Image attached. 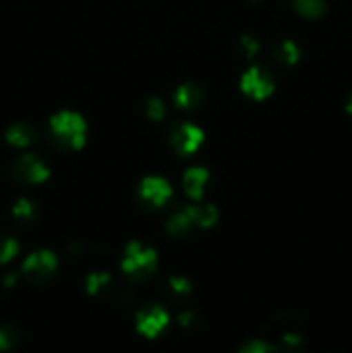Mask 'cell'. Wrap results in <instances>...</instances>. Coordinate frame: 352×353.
Masks as SVG:
<instances>
[{
  "mask_svg": "<svg viewBox=\"0 0 352 353\" xmlns=\"http://www.w3.org/2000/svg\"><path fill=\"white\" fill-rule=\"evenodd\" d=\"M12 214L17 221H21V223L30 224L38 217V207L35 205L31 200L21 199L17 200L16 205L12 207Z\"/></svg>",
  "mask_w": 352,
  "mask_h": 353,
  "instance_id": "9a60e30c",
  "label": "cell"
},
{
  "mask_svg": "<svg viewBox=\"0 0 352 353\" xmlns=\"http://www.w3.org/2000/svg\"><path fill=\"white\" fill-rule=\"evenodd\" d=\"M50 134L55 148L79 150L86 140V123L79 114L61 110L50 119Z\"/></svg>",
  "mask_w": 352,
  "mask_h": 353,
  "instance_id": "6da1fadb",
  "label": "cell"
},
{
  "mask_svg": "<svg viewBox=\"0 0 352 353\" xmlns=\"http://www.w3.org/2000/svg\"><path fill=\"white\" fill-rule=\"evenodd\" d=\"M173 102L182 110H195L206 102V90L200 83L186 81L175 90Z\"/></svg>",
  "mask_w": 352,
  "mask_h": 353,
  "instance_id": "9c48e42d",
  "label": "cell"
},
{
  "mask_svg": "<svg viewBox=\"0 0 352 353\" xmlns=\"http://www.w3.org/2000/svg\"><path fill=\"white\" fill-rule=\"evenodd\" d=\"M293 353H300V352H293Z\"/></svg>",
  "mask_w": 352,
  "mask_h": 353,
  "instance_id": "44dd1931",
  "label": "cell"
},
{
  "mask_svg": "<svg viewBox=\"0 0 352 353\" xmlns=\"http://www.w3.org/2000/svg\"><path fill=\"white\" fill-rule=\"evenodd\" d=\"M166 293L171 300L175 302H183L190 296L192 293V281H190L186 276L182 274H175L169 278L168 285H166Z\"/></svg>",
  "mask_w": 352,
  "mask_h": 353,
  "instance_id": "4fadbf2b",
  "label": "cell"
},
{
  "mask_svg": "<svg viewBox=\"0 0 352 353\" xmlns=\"http://www.w3.org/2000/svg\"><path fill=\"white\" fill-rule=\"evenodd\" d=\"M207 181H209V171L206 168H190L183 174V188L186 195L193 200H200L206 193Z\"/></svg>",
  "mask_w": 352,
  "mask_h": 353,
  "instance_id": "30bf717a",
  "label": "cell"
},
{
  "mask_svg": "<svg viewBox=\"0 0 352 353\" xmlns=\"http://www.w3.org/2000/svg\"><path fill=\"white\" fill-rule=\"evenodd\" d=\"M292 6L297 14H300L302 17H307V19H317L326 10L324 0H293Z\"/></svg>",
  "mask_w": 352,
  "mask_h": 353,
  "instance_id": "5bb4252c",
  "label": "cell"
},
{
  "mask_svg": "<svg viewBox=\"0 0 352 353\" xmlns=\"http://www.w3.org/2000/svg\"><path fill=\"white\" fill-rule=\"evenodd\" d=\"M238 86L247 99L254 100V102H264L275 93L276 83L268 69L261 68V65H251L240 76Z\"/></svg>",
  "mask_w": 352,
  "mask_h": 353,
  "instance_id": "277c9868",
  "label": "cell"
},
{
  "mask_svg": "<svg viewBox=\"0 0 352 353\" xmlns=\"http://www.w3.org/2000/svg\"><path fill=\"white\" fill-rule=\"evenodd\" d=\"M237 353H276V348L273 347L271 343H268L266 340H259V338H254V340H248L238 348Z\"/></svg>",
  "mask_w": 352,
  "mask_h": 353,
  "instance_id": "ac0fdd59",
  "label": "cell"
},
{
  "mask_svg": "<svg viewBox=\"0 0 352 353\" xmlns=\"http://www.w3.org/2000/svg\"><path fill=\"white\" fill-rule=\"evenodd\" d=\"M271 57L278 65H295L300 61V47L293 40H283L273 45Z\"/></svg>",
  "mask_w": 352,
  "mask_h": 353,
  "instance_id": "7c38bea8",
  "label": "cell"
},
{
  "mask_svg": "<svg viewBox=\"0 0 352 353\" xmlns=\"http://www.w3.org/2000/svg\"><path fill=\"white\" fill-rule=\"evenodd\" d=\"M206 140L202 128L192 123H179L168 131V143L178 155H190Z\"/></svg>",
  "mask_w": 352,
  "mask_h": 353,
  "instance_id": "5b68a950",
  "label": "cell"
},
{
  "mask_svg": "<svg viewBox=\"0 0 352 353\" xmlns=\"http://www.w3.org/2000/svg\"><path fill=\"white\" fill-rule=\"evenodd\" d=\"M137 193L141 203H148V207H162L171 199L173 190L161 176H145L138 185Z\"/></svg>",
  "mask_w": 352,
  "mask_h": 353,
  "instance_id": "ba28073f",
  "label": "cell"
},
{
  "mask_svg": "<svg viewBox=\"0 0 352 353\" xmlns=\"http://www.w3.org/2000/svg\"><path fill=\"white\" fill-rule=\"evenodd\" d=\"M171 317L159 303H147L135 314V330L145 340H157L169 327Z\"/></svg>",
  "mask_w": 352,
  "mask_h": 353,
  "instance_id": "3957f363",
  "label": "cell"
},
{
  "mask_svg": "<svg viewBox=\"0 0 352 353\" xmlns=\"http://www.w3.org/2000/svg\"><path fill=\"white\" fill-rule=\"evenodd\" d=\"M17 343V331L12 326L0 327V353L9 352Z\"/></svg>",
  "mask_w": 352,
  "mask_h": 353,
  "instance_id": "d6986e66",
  "label": "cell"
},
{
  "mask_svg": "<svg viewBox=\"0 0 352 353\" xmlns=\"http://www.w3.org/2000/svg\"><path fill=\"white\" fill-rule=\"evenodd\" d=\"M155 264H157V254L154 252V248L144 247L138 241H133L124 248L121 269L137 283L145 281L155 269Z\"/></svg>",
  "mask_w": 352,
  "mask_h": 353,
  "instance_id": "7a4b0ae2",
  "label": "cell"
},
{
  "mask_svg": "<svg viewBox=\"0 0 352 353\" xmlns=\"http://www.w3.org/2000/svg\"><path fill=\"white\" fill-rule=\"evenodd\" d=\"M55 269H57V257L50 250H38L24 261L23 274L33 285H43L50 281Z\"/></svg>",
  "mask_w": 352,
  "mask_h": 353,
  "instance_id": "8992f818",
  "label": "cell"
},
{
  "mask_svg": "<svg viewBox=\"0 0 352 353\" xmlns=\"http://www.w3.org/2000/svg\"><path fill=\"white\" fill-rule=\"evenodd\" d=\"M38 130L30 123H16L7 130L6 138L14 147H30L38 140Z\"/></svg>",
  "mask_w": 352,
  "mask_h": 353,
  "instance_id": "8fae6325",
  "label": "cell"
},
{
  "mask_svg": "<svg viewBox=\"0 0 352 353\" xmlns=\"http://www.w3.org/2000/svg\"><path fill=\"white\" fill-rule=\"evenodd\" d=\"M10 174L16 181L26 183V185H38L43 183L45 179L50 176V169L47 168L41 159L35 157V155H21L19 159L12 162L10 168Z\"/></svg>",
  "mask_w": 352,
  "mask_h": 353,
  "instance_id": "52a82bcc",
  "label": "cell"
},
{
  "mask_svg": "<svg viewBox=\"0 0 352 353\" xmlns=\"http://www.w3.org/2000/svg\"><path fill=\"white\" fill-rule=\"evenodd\" d=\"M19 254V243L7 234H0V264H7Z\"/></svg>",
  "mask_w": 352,
  "mask_h": 353,
  "instance_id": "e0dca14e",
  "label": "cell"
},
{
  "mask_svg": "<svg viewBox=\"0 0 352 353\" xmlns=\"http://www.w3.org/2000/svg\"><path fill=\"white\" fill-rule=\"evenodd\" d=\"M110 285V276L107 274V272H92V274H88V278H86L85 281V288H86V293L92 296H97L100 295V293L106 292L107 288H109Z\"/></svg>",
  "mask_w": 352,
  "mask_h": 353,
  "instance_id": "2e32d148",
  "label": "cell"
},
{
  "mask_svg": "<svg viewBox=\"0 0 352 353\" xmlns=\"http://www.w3.org/2000/svg\"><path fill=\"white\" fill-rule=\"evenodd\" d=\"M347 112L352 114V95H351V99H349V102H347Z\"/></svg>",
  "mask_w": 352,
  "mask_h": 353,
  "instance_id": "ffe728a7",
  "label": "cell"
}]
</instances>
